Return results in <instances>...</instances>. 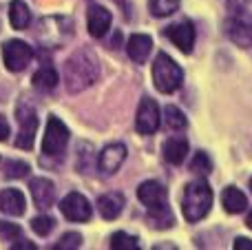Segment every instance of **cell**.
Wrapping results in <instances>:
<instances>
[{"label": "cell", "instance_id": "cell-1", "mask_svg": "<svg viewBox=\"0 0 252 250\" xmlns=\"http://www.w3.org/2000/svg\"><path fill=\"white\" fill-rule=\"evenodd\" d=\"M100 75V62H97L95 53L82 49V51L73 53L64 64V84L69 93H80L87 87H91Z\"/></svg>", "mask_w": 252, "mask_h": 250}, {"label": "cell", "instance_id": "cell-2", "mask_svg": "<svg viewBox=\"0 0 252 250\" xmlns=\"http://www.w3.org/2000/svg\"><path fill=\"white\" fill-rule=\"evenodd\" d=\"M137 197L146 206L153 226H157V228H170L173 226V215H170L168 208V193L159 182L148 180L144 184H139Z\"/></svg>", "mask_w": 252, "mask_h": 250}, {"label": "cell", "instance_id": "cell-3", "mask_svg": "<svg viewBox=\"0 0 252 250\" xmlns=\"http://www.w3.org/2000/svg\"><path fill=\"white\" fill-rule=\"evenodd\" d=\"M213 188L210 184L201 177V180H192L186 184L182 195V213H184V219L195 224V221H201L206 215L210 213L213 208Z\"/></svg>", "mask_w": 252, "mask_h": 250}, {"label": "cell", "instance_id": "cell-4", "mask_svg": "<svg viewBox=\"0 0 252 250\" xmlns=\"http://www.w3.org/2000/svg\"><path fill=\"white\" fill-rule=\"evenodd\" d=\"M153 82L159 93H175L184 84V71L168 53H157L153 62Z\"/></svg>", "mask_w": 252, "mask_h": 250}, {"label": "cell", "instance_id": "cell-5", "mask_svg": "<svg viewBox=\"0 0 252 250\" xmlns=\"http://www.w3.org/2000/svg\"><path fill=\"white\" fill-rule=\"evenodd\" d=\"M66 144H69V128L62 122L60 118L51 115L47 122V131H44L42 137V151L49 157H60L66 151Z\"/></svg>", "mask_w": 252, "mask_h": 250}, {"label": "cell", "instance_id": "cell-6", "mask_svg": "<svg viewBox=\"0 0 252 250\" xmlns=\"http://www.w3.org/2000/svg\"><path fill=\"white\" fill-rule=\"evenodd\" d=\"M33 58V49L25 42V40H9L2 47V60L4 66H7L11 73H18V71H25L27 64Z\"/></svg>", "mask_w": 252, "mask_h": 250}, {"label": "cell", "instance_id": "cell-7", "mask_svg": "<svg viewBox=\"0 0 252 250\" xmlns=\"http://www.w3.org/2000/svg\"><path fill=\"white\" fill-rule=\"evenodd\" d=\"M16 115H18V122H20V133L16 137V146L33 149V135H35V128H38V115H35L33 106L22 102L16 109Z\"/></svg>", "mask_w": 252, "mask_h": 250}, {"label": "cell", "instance_id": "cell-8", "mask_svg": "<svg viewBox=\"0 0 252 250\" xmlns=\"http://www.w3.org/2000/svg\"><path fill=\"white\" fill-rule=\"evenodd\" d=\"M161 115H159V106L155 100L151 97H144L137 106V115H135V128H137L142 135H153V133L159 128Z\"/></svg>", "mask_w": 252, "mask_h": 250}, {"label": "cell", "instance_id": "cell-9", "mask_svg": "<svg viewBox=\"0 0 252 250\" xmlns=\"http://www.w3.org/2000/svg\"><path fill=\"white\" fill-rule=\"evenodd\" d=\"M60 213L66 217L69 221H89L91 219V204L84 195L80 193H69L64 199L60 202Z\"/></svg>", "mask_w": 252, "mask_h": 250}, {"label": "cell", "instance_id": "cell-10", "mask_svg": "<svg viewBox=\"0 0 252 250\" xmlns=\"http://www.w3.org/2000/svg\"><path fill=\"white\" fill-rule=\"evenodd\" d=\"M226 35L235 44H239V47H244V49L252 47V18L244 16V13L228 18L226 20Z\"/></svg>", "mask_w": 252, "mask_h": 250}, {"label": "cell", "instance_id": "cell-11", "mask_svg": "<svg viewBox=\"0 0 252 250\" xmlns=\"http://www.w3.org/2000/svg\"><path fill=\"white\" fill-rule=\"evenodd\" d=\"M164 33L182 53H190L192 47H195V27H192L190 20L175 22V25H170L168 29L164 31Z\"/></svg>", "mask_w": 252, "mask_h": 250}, {"label": "cell", "instance_id": "cell-12", "mask_svg": "<svg viewBox=\"0 0 252 250\" xmlns=\"http://www.w3.org/2000/svg\"><path fill=\"white\" fill-rule=\"evenodd\" d=\"M124 159H126V146L120 144V142H113V144L104 146V151L100 153L97 168L104 175H115L120 171V166L124 164Z\"/></svg>", "mask_w": 252, "mask_h": 250}, {"label": "cell", "instance_id": "cell-13", "mask_svg": "<svg viewBox=\"0 0 252 250\" xmlns=\"http://www.w3.org/2000/svg\"><path fill=\"white\" fill-rule=\"evenodd\" d=\"M29 190H31V197H33V204L40 211L51 208L53 202H56V186H53V182L47 180V177H35V180H31Z\"/></svg>", "mask_w": 252, "mask_h": 250}, {"label": "cell", "instance_id": "cell-14", "mask_svg": "<svg viewBox=\"0 0 252 250\" xmlns=\"http://www.w3.org/2000/svg\"><path fill=\"white\" fill-rule=\"evenodd\" d=\"M111 22H113V18H111L109 9L97 7V4L89 9V33L93 38H104L111 29Z\"/></svg>", "mask_w": 252, "mask_h": 250}, {"label": "cell", "instance_id": "cell-15", "mask_svg": "<svg viewBox=\"0 0 252 250\" xmlns=\"http://www.w3.org/2000/svg\"><path fill=\"white\" fill-rule=\"evenodd\" d=\"M126 51H128L130 60L137 62V64L146 62L148 56H151V51H153L151 35H146V33H133L128 38V42H126Z\"/></svg>", "mask_w": 252, "mask_h": 250}, {"label": "cell", "instance_id": "cell-16", "mask_svg": "<svg viewBox=\"0 0 252 250\" xmlns=\"http://www.w3.org/2000/svg\"><path fill=\"white\" fill-rule=\"evenodd\" d=\"M161 153H164V159L168 164L179 166V164H184V159L188 157V140H186V137H182V135L170 137V140L164 142Z\"/></svg>", "mask_w": 252, "mask_h": 250}, {"label": "cell", "instance_id": "cell-17", "mask_svg": "<svg viewBox=\"0 0 252 250\" xmlns=\"http://www.w3.org/2000/svg\"><path fill=\"white\" fill-rule=\"evenodd\" d=\"M97 211L104 219H118L120 213L124 211V195L122 193H104L97 199Z\"/></svg>", "mask_w": 252, "mask_h": 250}, {"label": "cell", "instance_id": "cell-18", "mask_svg": "<svg viewBox=\"0 0 252 250\" xmlns=\"http://www.w3.org/2000/svg\"><path fill=\"white\" fill-rule=\"evenodd\" d=\"M25 195L20 193L18 188H7L0 193V211L4 215H11V217H20L25 213Z\"/></svg>", "mask_w": 252, "mask_h": 250}, {"label": "cell", "instance_id": "cell-19", "mask_svg": "<svg viewBox=\"0 0 252 250\" xmlns=\"http://www.w3.org/2000/svg\"><path fill=\"white\" fill-rule=\"evenodd\" d=\"M221 206L226 208V213L237 215V213H244L248 208V197L235 186H226L221 193Z\"/></svg>", "mask_w": 252, "mask_h": 250}, {"label": "cell", "instance_id": "cell-20", "mask_svg": "<svg viewBox=\"0 0 252 250\" xmlns=\"http://www.w3.org/2000/svg\"><path fill=\"white\" fill-rule=\"evenodd\" d=\"M9 20H11L13 29H27L31 25V11L27 2L22 0H11L9 2Z\"/></svg>", "mask_w": 252, "mask_h": 250}, {"label": "cell", "instance_id": "cell-21", "mask_svg": "<svg viewBox=\"0 0 252 250\" xmlns=\"http://www.w3.org/2000/svg\"><path fill=\"white\" fill-rule=\"evenodd\" d=\"M31 82H33L35 89L49 93V91H53V89L58 87V71L53 69V66H42V69L35 71V75H33Z\"/></svg>", "mask_w": 252, "mask_h": 250}, {"label": "cell", "instance_id": "cell-22", "mask_svg": "<svg viewBox=\"0 0 252 250\" xmlns=\"http://www.w3.org/2000/svg\"><path fill=\"white\" fill-rule=\"evenodd\" d=\"M164 122H166V126H168L170 131H184V128L188 126L186 115H184L182 111H179L177 106H173V104H168L164 109Z\"/></svg>", "mask_w": 252, "mask_h": 250}, {"label": "cell", "instance_id": "cell-23", "mask_svg": "<svg viewBox=\"0 0 252 250\" xmlns=\"http://www.w3.org/2000/svg\"><path fill=\"white\" fill-rule=\"evenodd\" d=\"M179 9V0H148V11L155 18L173 16Z\"/></svg>", "mask_w": 252, "mask_h": 250}, {"label": "cell", "instance_id": "cell-24", "mask_svg": "<svg viewBox=\"0 0 252 250\" xmlns=\"http://www.w3.org/2000/svg\"><path fill=\"white\" fill-rule=\"evenodd\" d=\"M190 171L201 177H206L213 171V159H210V155L206 153V151H197L195 153V157H192V162H190Z\"/></svg>", "mask_w": 252, "mask_h": 250}, {"label": "cell", "instance_id": "cell-25", "mask_svg": "<svg viewBox=\"0 0 252 250\" xmlns=\"http://www.w3.org/2000/svg\"><path fill=\"white\" fill-rule=\"evenodd\" d=\"M111 248L113 250H137L139 239L133 237V235H128V233H124V230H120V233H115L113 237H111Z\"/></svg>", "mask_w": 252, "mask_h": 250}, {"label": "cell", "instance_id": "cell-26", "mask_svg": "<svg viewBox=\"0 0 252 250\" xmlns=\"http://www.w3.org/2000/svg\"><path fill=\"white\" fill-rule=\"evenodd\" d=\"M27 173H29V164L27 162L9 159V162L4 164V177H7V180H22V177H27Z\"/></svg>", "mask_w": 252, "mask_h": 250}, {"label": "cell", "instance_id": "cell-27", "mask_svg": "<svg viewBox=\"0 0 252 250\" xmlns=\"http://www.w3.org/2000/svg\"><path fill=\"white\" fill-rule=\"evenodd\" d=\"M31 228H33L35 235L47 237V235L56 228V219H53V217H47V215H40V217H35V219L31 221Z\"/></svg>", "mask_w": 252, "mask_h": 250}, {"label": "cell", "instance_id": "cell-28", "mask_svg": "<svg viewBox=\"0 0 252 250\" xmlns=\"http://www.w3.org/2000/svg\"><path fill=\"white\" fill-rule=\"evenodd\" d=\"M82 246V235L80 233H66L60 237V242H56L53 250H75Z\"/></svg>", "mask_w": 252, "mask_h": 250}, {"label": "cell", "instance_id": "cell-29", "mask_svg": "<svg viewBox=\"0 0 252 250\" xmlns=\"http://www.w3.org/2000/svg\"><path fill=\"white\" fill-rule=\"evenodd\" d=\"M18 235H20V226L9 224V221H0V239L2 242H16Z\"/></svg>", "mask_w": 252, "mask_h": 250}, {"label": "cell", "instance_id": "cell-30", "mask_svg": "<svg viewBox=\"0 0 252 250\" xmlns=\"http://www.w3.org/2000/svg\"><path fill=\"white\" fill-rule=\"evenodd\" d=\"M235 250H252V239H246V237H237L235 244H232Z\"/></svg>", "mask_w": 252, "mask_h": 250}, {"label": "cell", "instance_id": "cell-31", "mask_svg": "<svg viewBox=\"0 0 252 250\" xmlns=\"http://www.w3.org/2000/svg\"><path fill=\"white\" fill-rule=\"evenodd\" d=\"M9 137V122L0 115V142H4Z\"/></svg>", "mask_w": 252, "mask_h": 250}, {"label": "cell", "instance_id": "cell-32", "mask_svg": "<svg viewBox=\"0 0 252 250\" xmlns=\"http://www.w3.org/2000/svg\"><path fill=\"white\" fill-rule=\"evenodd\" d=\"M11 248H25V250H35V244L33 242H16Z\"/></svg>", "mask_w": 252, "mask_h": 250}, {"label": "cell", "instance_id": "cell-33", "mask_svg": "<svg viewBox=\"0 0 252 250\" xmlns=\"http://www.w3.org/2000/svg\"><path fill=\"white\" fill-rule=\"evenodd\" d=\"M246 224H248V228L252 230V211L248 213V217H246Z\"/></svg>", "mask_w": 252, "mask_h": 250}, {"label": "cell", "instance_id": "cell-34", "mask_svg": "<svg viewBox=\"0 0 252 250\" xmlns=\"http://www.w3.org/2000/svg\"><path fill=\"white\" fill-rule=\"evenodd\" d=\"M250 190H252V180H250Z\"/></svg>", "mask_w": 252, "mask_h": 250}, {"label": "cell", "instance_id": "cell-35", "mask_svg": "<svg viewBox=\"0 0 252 250\" xmlns=\"http://www.w3.org/2000/svg\"><path fill=\"white\" fill-rule=\"evenodd\" d=\"M118 2H122V0H118Z\"/></svg>", "mask_w": 252, "mask_h": 250}, {"label": "cell", "instance_id": "cell-36", "mask_svg": "<svg viewBox=\"0 0 252 250\" xmlns=\"http://www.w3.org/2000/svg\"><path fill=\"white\" fill-rule=\"evenodd\" d=\"M248 2H252V0H248Z\"/></svg>", "mask_w": 252, "mask_h": 250}]
</instances>
